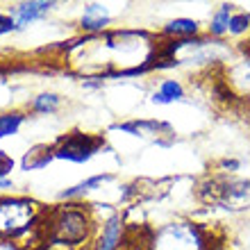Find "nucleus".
Instances as JSON below:
<instances>
[{
  "label": "nucleus",
  "mask_w": 250,
  "mask_h": 250,
  "mask_svg": "<svg viewBox=\"0 0 250 250\" xmlns=\"http://www.w3.org/2000/svg\"><path fill=\"white\" fill-rule=\"evenodd\" d=\"M112 23V12L105 2H86L78 25L86 34H103Z\"/></svg>",
  "instance_id": "obj_9"
},
{
  "label": "nucleus",
  "mask_w": 250,
  "mask_h": 250,
  "mask_svg": "<svg viewBox=\"0 0 250 250\" xmlns=\"http://www.w3.org/2000/svg\"><path fill=\"white\" fill-rule=\"evenodd\" d=\"M46 234L53 244L60 246H78L91 239L93 218L86 207H80L78 203L57 205L53 211H48L43 218Z\"/></svg>",
  "instance_id": "obj_1"
},
{
  "label": "nucleus",
  "mask_w": 250,
  "mask_h": 250,
  "mask_svg": "<svg viewBox=\"0 0 250 250\" xmlns=\"http://www.w3.org/2000/svg\"><path fill=\"white\" fill-rule=\"evenodd\" d=\"M250 30V14L244 12V9H237L232 14L230 19V37H244L246 32Z\"/></svg>",
  "instance_id": "obj_19"
},
{
  "label": "nucleus",
  "mask_w": 250,
  "mask_h": 250,
  "mask_svg": "<svg viewBox=\"0 0 250 250\" xmlns=\"http://www.w3.org/2000/svg\"><path fill=\"white\" fill-rule=\"evenodd\" d=\"M230 248L232 250H250V216L244 218L241 223L230 234Z\"/></svg>",
  "instance_id": "obj_18"
},
{
  "label": "nucleus",
  "mask_w": 250,
  "mask_h": 250,
  "mask_svg": "<svg viewBox=\"0 0 250 250\" xmlns=\"http://www.w3.org/2000/svg\"><path fill=\"white\" fill-rule=\"evenodd\" d=\"M114 175L112 173H98V175H89L86 180H80L78 185H71L66 187V189H62L60 193H57V200H62V203H75V200H80V198H84L86 193H91V191L96 189H103V187L107 185V182H112Z\"/></svg>",
  "instance_id": "obj_11"
},
{
  "label": "nucleus",
  "mask_w": 250,
  "mask_h": 250,
  "mask_svg": "<svg viewBox=\"0 0 250 250\" xmlns=\"http://www.w3.org/2000/svg\"><path fill=\"white\" fill-rule=\"evenodd\" d=\"M234 12H237V7L232 5V2L218 5L216 9L211 12L209 25H207V37L214 41H221L223 37H228V32H230V19Z\"/></svg>",
  "instance_id": "obj_13"
},
{
  "label": "nucleus",
  "mask_w": 250,
  "mask_h": 250,
  "mask_svg": "<svg viewBox=\"0 0 250 250\" xmlns=\"http://www.w3.org/2000/svg\"><path fill=\"white\" fill-rule=\"evenodd\" d=\"M162 37H168V39H191V37H200V23H198L196 19L180 16V19L168 21V23L162 27Z\"/></svg>",
  "instance_id": "obj_15"
},
{
  "label": "nucleus",
  "mask_w": 250,
  "mask_h": 250,
  "mask_svg": "<svg viewBox=\"0 0 250 250\" xmlns=\"http://www.w3.org/2000/svg\"><path fill=\"white\" fill-rule=\"evenodd\" d=\"M125 237V221L119 211H112L100 223L98 234L93 237L91 250H121Z\"/></svg>",
  "instance_id": "obj_7"
},
{
  "label": "nucleus",
  "mask_w": 250,
  "mask_h": 250,
  "mask_svg": "<svg viewBox=\"0 0 250 250\" xmlns=\"http://www.w3.org/2000/svg\"><path fill=\"white\" fill-rule=\"evenodd\" d=\"M239 168H241V159L237 157H223L216 164V173H223V175H234Z\"/></svg>",
  "instance_id": "obj_20"
},
{
  "label": "nucleus",
  "mask_w": 250,
  "mask_h": 250,
  "mask_svg": "<svg viewBox=\"0 0 250 250\" xmlns=\"http://www.w3.org/2000/svg\"><path fill=\"white\" fill-rule=\"evenodd\" d=\"M55 7H57L55 0H23V2H14V5H9L7 14L14 19L16 32H23V30H27L30 25H34L37 21L46 19Z\"/></svg>",
  "instance_id": "obj_6"
},
{
  "label": "nucleus",
  "mask_w": 250,
  "mask_h": 250,
  "mask_svg": "<svg viewBox=\"0 0 250 250\" xmlns=\"http://www.w3.org/2000/svg\"><path fill=\"white\" fill-rule=\"evenodd\" d=\"M14 166H16V162L12 159V155L7 150H0V178H9Z\"/></svg>",
  "instance_id": "obj_21"
},
{
  "label": "nucleus",
  "mask_w": 250,
  "mask_h": 250,
  "mask_svg": "<svg viewBox=\"0 0 250 250\" xmlns=\"http://www.w3.org/2000/svg\"><path fill=\"white\" fill-rule=\"evenodd\" d=\"M225 86L228 91L241 98H250V55L244 53L241 60H234L225 68Z\"/></svg>",
  "instance_id": "obj_8"
},
{
  "label": "nucleus",
  "mask_w": 250,
  "mask_h": 250,
  "mask_svg": "<svg viewBox=\"0 0 250 250\" xmlns=\"http://www.w3.org/2000/svg\"><path fill=\"white\" fill-rule=\"evenodd\" d=\"M112 130L127 132V134H132V137H155V141H157L159 146H162V141H159V134L175 137L173 127L168 123H164V121H139V119H134V121H125V123L112 125Z\"/></svg>",
  "instance_id": "obj_10"
},
{
  "label": "nucleus",
  "mask_w": 250,
  "mask_h": 250,
  "mask_svg": "<svg viewBox=\"0 0 250 250\" xmlns=\"http://www.w3.org/2000/svg\"><path fill=\"white\" fill-rule=\"evenodd\" d=\"M0 189H14L12 178H0Z\"/></svg>",
  "instance_id": "obj_23"
},
{
  "label": "nucleus",
  "mask_w": 250,
  "mask_h": 250,
  "mask_svg": "<svg viewBox=\"0 0 250 250\" xmlns=\"http://www.w3.org/2000/svg\"><path fill=\"white\" fill-rule=\"evenodd\" d=\"M205 200L230 214H246L250 211V180L232 175L211 178L209 196Z\"/></svg>",
  "instance_id": "obj_4"
},
{
  "label": "nucleus",
  "mask_w": 250,
  "mask_h": 250,
  "mask_svg": "<svg viewBox=\"0 0 250 250\" xmlns=\"http://www.w3.org/2000/svg\"><path fill=\"white\" fill-rule=\"evenodd\" d=\"M62 103H64V98H62L60 93H55V91H41V93H37V96H32V98L27 100L25 112L27 114H41V116H46V114L60 112Z\"/></svg>",
  "instance_id": "obj_16"
},
{
  "label": "nucleus",
  "mask_w": 250,
  "mask_h": 250,
  "mask_svg": "<svg viewBox=\"0 0 250 250\" xmlns=\"http://www.w3.org/2000/svg\"><path fill=\"white\" fill-rule=\"evenodd\" d=\"M107 146L103 134H89L82 130H73L68 134H62L53 144L55 159H64V162H73V164H84L91 157H96L98 152Z\"/></svg>",
  "instance_id": "obj_5"
},
{
  "label": "nucleus",
  "mask_w": 250,
  "mask_h": 250,
  "mask_svg": "<svg viewBox=\"0 0 250 250\" xmlns=\"http://www.w3.org/2000/svg\"><path fill=\"white\" fill-rule=\"evenodd\" d=\"M43 221V207L27 196H0V241L19 239Z\"/></svg>",
  "instance_id": "obj_2"
},
{
  "label": "nucleus",
  "mask_w": 250,
  "mask_h": 250,
  "mask_svg": "<svg viewBox=\"0 0 250 250\" xmlns=\"http://www.w3.org/2000/svg\"><path fill=\"white\" fill-rule=\"evenodd\" d=\"M150 100L155 103V105H173V103H182V100H187V89L180 80L164 78V80H159L157 89L150 93Z\"/></svg>",
  "instance_id": "obj_12"
},
{
  "label": "nucleus",
  "mask_w": 250,
  "mask_h": 250,
  "mask_svg": "<svg viewBox=\"0 0 250 250\" xmlns=\"http://www.w3.org/2000/svg\"><path fill=\"white\" fill-rule=\"evenodd\" d=\"M207 234L198 223L173 221L152 232L150 250H209Z\"/></svg>",
  "instance_id": "obj_3"
},
{
  "label": "nucleus",
  "mask_w": 250,
  "mask_h": 250,
  "mask_svg": "<svg viewBox=\"0 0 250 250\" xmlns=\"http://www.w3.org/2000/svg\"><path fill=\"white\" fill-rule=\"evenodd\" d=\"M16 32V25H14V19L9 16L7 12H0V37H5V34H12Z\"/></svg>",
  "instance_id": "obj_22"
},
{
  "label": "nucleus",
  "mask_w": 250,
  "mask_h": 250,
  "mask_svg": "<svg viewBox=\"0 0 250 250\" xmlns=\"http://www.w3.org/2000/svg\"><path fill=\"white\" fill-rule=\"evenodd\" d=\"M209 250H232L230 246H225V244H211Z\"/></svg>",
  "instance_id": "obj_24"
},
{
  "label": "nucleus",
  "mask_w": 250,
  "mask_h": 250,
  "mask_svg": "<svg viewBox=\"0 0 250 250\" xmlns=\"http://www.w3.org/2000/svg\"><path fill=\"white\" fill-rule=\"evenodd\" d=\"M25 121H27L25 109H5V112H0V139L19 134V130L23 127Z\"/></svg>",
  "instance_id": "obj_17"
},
{
  "label": "nucleus",
  "mask_w": 250,
  "mask_h": 250,
  "mask_svg": "<svg viewBox=\"0 0 250 250\" xmlns=\"http://www.w3.org/2000/svg\"><path fill=\"white\" fill-rule=\"evenodd\" d=\"M53 159H55L53 144L32 146V148L23 155V159H21V168H23V171H39V168H46Z\"/></svg>",
  "instance_id": "obj_14"
}]
</instances>
